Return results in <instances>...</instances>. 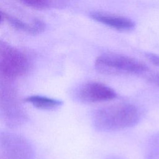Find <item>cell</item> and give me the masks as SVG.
Here are the masks:
<instances>
[{
  "mask_svg": "<svg viewBox=\"0 0 159 159\" xmlns=\"http://www.w3.org/2000/svg\"><path fill=\"white\" fill-rule=\"evenodd\" d=\"M2 14L12 26L20 31L30 34H38L45 29V24L40 20L35 19L31 23H28L11 15Z\"/></svg>",
  "mask_w": 159,
  "mask_h": 159,
  "instance_id": "6",
  "label": "cell"
},
{
  "mask_svg": "<svg viewBox=\"0 0 159 159\" xmlns=\"http://www.w3.org/2000/svg\"><path fill=\"white\" fill-rule=\"evenodd\" d=\"M2 17H3V14H1V13L0 12V22H1V21L2 20Z\"/></svg>",
  "mask_w": 159,
  "mask_h": 159,
  "instance_id": "11",
  "label": "cell"
},
{
  "mask_svg": "<svg viewBox=\"0 0 159 159\" xmlns=\"http://www.w3.org/2000/svg\"><path fill=\"white\" fill-rule=\"evenodd\" d=\"M95 68L106 75L140 74L146 71L147 66L140 61L117 53H104L95 61Z\"/></svg>",
  "mask_w": 159,
  "mask_h": 159,
  "instance_id": "2",
  "label": "cell"
},
{
  "mask_svg": "<svg viewBox=\"0 0 159 159\" xmlns=\"http://www.w3.org/2000/svg\"><path fill=\"white\" fill-rule=\"evenodd\" d=\"M146 57L153 65L159 66V55L153 53H147Z\"/></svg>",
  "mask_w": 159,
  "mask_h": 159,
  "instance_id": "9",
  "label": "cell"
},
{
  "mask_svg": "<svg viewBox=\"0 0 159 159\" xmlns=\"http://www.w3.org/2000/svg\"><path fill=\"white\" fill-rule=\"evenodd\" d=\"M158 81H159V76H158Z\"/></svg>",
  "mask_w": 159,
  "mask_h": 159,
  "instance_id": "12",
  "label": "cell"
},
{
  "mask_svg": "<svg viewBox=\"0 0 159 159\" xmlns=\"http://www.w3.org/2000/svg\"><path fill=\"white\" fill-rule=\"evenodd\" d=\"M24 101L28 103L31 104L36 108L43 110H52L56 109L62 104V101L39 95H34L27 97Z\"/></svg>",
  "mask_w": 159,
  "mask_h": 159,
  "instance_id": "7",
  "label": "cell"
},
{
  "mask_svg": "<svg viewBox=\"0 0 159 159\" xmlns=\"http://www.w3.org/2000/svg\"><path fill=\"white\" fill-rule=\"evenodd\" d=\"M21 3L27 6L38 9H43L51 7L49 0H17Z\"/></svg>",
  "mask_w": 159,
  "mask_h": 159,
  "instance_id": "8",
  "label": "cell"
},
{
  "mask_svg": "<svg viewBox=\"0 0 159 159\" xmlns=\"http://www.w3.org/2000/svg\"><path fill=\"white\" fill-rule=\"evenodd\" d=\"M27 56L7 42L0 40V75L14 78L24 74L29 68Z\"/></svg>",
  "mask_w": 159,
  "mask_h": 159,
  "instance_id": "3",
  "label": "cell"
},
{
  "mask_svg": "<svg viewBox=\"0 0 159 159\" xmlns=\"http://www.w3.org/2000/svg\"><path fill=\"white\" fill-rule=\"evenodd\" d=\"M140 119L138 108L129 103H119L97 109L92 120L96 129L101 131L119 130L135 125Z\"/></svg>",
  "mask_w": 159,
  "mask_h": 159,
  "instance_id": "1",
  "label": "cell"
},
{
  "mask_svg": "<svg viewBox=\"0 0 159 159\" xmlns=\"http://www.w3.org/2000/svg\"><path fill=\"white\" fill-rule=\"evenodd\" d=\"M78 96L83 102L94 103L114 99L117 97V94L112 88L102 83L91 81L80 88Z\"/></svg>",
  "mask_w": 159,
  "mask_h": 159,
  "instance_id": "4",
  "label": "cell"
},
{
  "mask_svg": "<svg viewBox=\"0 0 159 159\" xmlns=\"http://www.w3.org/2000/svg\"><path fill=\"white\" fill-rule=\"evenodd\" d=\"M71 0H49L51 6H61L66 4Z\"/></svg>",
  "mask_w": 159,
  "mask_h": 159,
  "instance_id": "10",
  "label": "cell"
},
{
  "mask_svg": "<svg viewBox=\"0 0 159 159\" xmlns=\"http://www.w3.org/2000/svg\"><path fill=\"white\" fill-rule=\"evenodd\" d=\"M90 16L94 20L117 30L128 31L135 27L134 22L126 17L102 11H93Z\"/></svg>",
  "mask_w": 159,
  "mask_h": 159,
  "instance_id": "5",
  "label": "cell"
}]
</instances>
